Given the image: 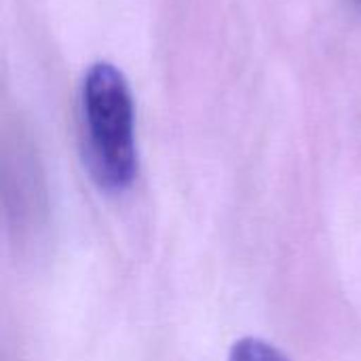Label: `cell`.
<instances>
[{"label": "cell", "instance_id": "cell-1", "mask_svg": "<svg viewBox=\"0 0 361 361\" xmlns=\"http://www.w3.org/2000/svg\"><path fill=\"white\" fill-rule=\"evenodd\" d=\"M85 161L95 184L106 192L127 190L137 176L135 110L127 78L108 63H93L80 91Z\"/></svg>", "mask_w": 361, "mask_h": 361}, {"label": "cell", "instance_id": "cell-2", "mask_svg": "<svg viewBox=\"0 0 361 361\" xmlns=\"http://www.w3.org/2000/svg\"><path fill=\"white\" fill-rule=\"evenodd\" d=\"M228 361H290L279 349L260 338H241L233 345Z\"/></svg>", "mask_w": 361, "mask_h": 361}]
</instances>
